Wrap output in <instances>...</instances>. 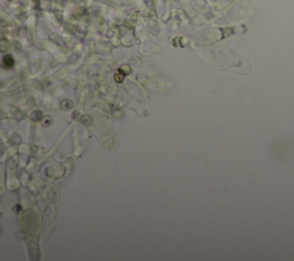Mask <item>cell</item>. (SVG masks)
<instances>
[{"label":"cell","instance_id":"cell-1","mask_svg":"<svg viewBox=\"0 0 294 261\" xmlns=\"http://www.w3.org/2000/svg\"><path fill=\"white\" fill-rule=\"evenodd\" d=\"M4 63H5L7 67H12L14 63V60H13V57L11 56V55H6L5 57H4Z\"/></svg>","mask_w":294,"mask_h":261}]
</instances>
